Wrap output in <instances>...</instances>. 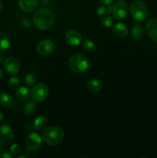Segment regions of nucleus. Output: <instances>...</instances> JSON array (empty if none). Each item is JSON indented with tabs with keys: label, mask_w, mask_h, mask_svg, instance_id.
Masks as SVG:
<instances>
[{
	"label": "nucleus",
	"mask_w": 157,
	"mask_h": 158,
	"mask_svg": "<svg viewBox=\"0 0 157 158\" xmlns=\"http://www.w3.org/2000/svg\"><path fill=\"white\" fill-rule=\"evenodd\" d=\"M35 27L40 30H47L52 27L55 23V15L51 9L41 8L35 11L32 18Z\"/></svg>",
	"instance_id": "obj_1"
},
{
	"label": "nucleus",
	"mask_w": 157,
	"mask_h": 158,
	"mask_svg": "<svg viewBox=\"0 0 157 158\" xmlns=\"http://www.w3.org/2000/svg\"><path fill=\"white\" fill-rule=\"evenodd\" d=\"M65 138V131L58 126L46 127L42 134V140L49 146H55L62 142Z\"/></svg>",
	"instance_id": "obj_2"
},
{
	"label": "nucleus",
	"mask_w": 157,
	"mask_h": 158,
	"mask_svg": "<svg viewBox=\"0 0 157 158\" xmlns=\"http://www.w3.org/2000/svg\"><path fill=\"white\" fill-rule=\"evenodd\" d=\"M68 66L72 72L75 73H83L89 69L90 62L88 57L83 54L75 53L69 57Z\"/></svg>",
	"instance_id": "obj_3"
},
{
	"label": "nucleus",
	"mask_w": 157,
	"mask_h": 158,
	"mask_svg": "<svg viewBox=\"0 0 157 158\" xmlns=\"http://www.w3.org/2000/svg\"><path fill=\"white\" fill-rule=\"evenodd\" d=\"M129 10L132 19L139 23L145 21L149 15V9H148L147 6L143 2H132L129 5Z\"/></svg>",
	"instance_id": "obj_4"
},
{
	"label": "nucleus",
	"mask_w": 157,
	"mask_h": 158,
	"mask_svg": "<svg viewBox=\"0 0 157 158\" xmlns=\"http://www.w3.org/2000/svg\"><path fill=\"white\" fill-rule=\"evenodd\" d=\"M30 95L35 102L40 103L44 101L49 95V87L45 83H38L33 86Z\"/></svg>",
	"instance_id": "obj_5"
},
{
	"label": "nucleus",
	"mask_w": 157,
	"mask_h": 158,
	"mask_svg": "<svg viewBox=\"0 0 157 158\" xmlns=\"http://www.w3.org/2000/svg\"><path fill=\"white\" fill-rule=\"evenodd\" d=\"M55 43L51 39H45L40 41L37 46L36 50L42 56H49L55 51Z\"/></svg>",
	"instance_id": "obj_6"
},
{
	"label": "nucleus",
	"mask_w": 157,
	"mask_h": 158,
	"mask_svg": "<svg viewBox=\"0 0 157 158\" xmlns=\"http://www.w3.org/2000/svg\"><path fill=\"white\" fill-rule=\"evenodd\" d=\"M42 144L41 136L35 132L29 134L26 139V147L29 151H36L39 149Z\"/></svg>",
	"instance_id": "obj_7"
},
{
	"label": "nucleus",
	"mask_w": 157,
	"mask_h": 158,
	"mask_svg": "<svg viewBox=\"0 0 157 158\" xmlns=\"http://www.w3.org/2000/svg\"><path fill=\"white\" fill-rule=\"evenodd\" d=\"M14 137L12 128L7 124L0 125V146L10 144Z\"/></svg>",
	"instance_id": "obj_8"
},
{
	"label": "nucleus",
	"mask_w": 157,
	"mask_h": 158,
	"mask_svg": "<svg viewBox=\"0 0 157 158\" xmlns=\"http://www.w3.org/2000/svg\"><path fill=\"white\" fill-rule=\"evenodd\" d=\"M112 15L114 19L123 20L126 19L128 14V6L124 1H119L112 7Z\"/></svg>",
	"instance_id": "obj_9"
},
{
	"label": "nucleus",
	"mask_w": 157,
	"mask_h": 158,
	"mask_svg": "<svg viewBox=\"0 0 157 158\" xmlns=\"http://www.w3.org/2000/svg\"><path fill=\"white\" fill-rule=\"evenodd\" d=\"M5 70L8 74L12 76L17 75L21 69V64L17 58L14 56L9 57L4 63Z\"/></svg>",
	"instance_id": "obj_10"
},
{
	"label": "nucleus",
	"mask_w": 157,
	"mask_h": 158,
	"mask_svg": "<svg viewBox=\"0 0 157 158\" xmlns=\"http://www.w3.org/2000/svg\"><path fill=\"white\" fill-rule=\"evenodd\" d=\"M65 40L71 47H77L82 43L83 37L78 31L75 29H70L66 32L65 35Z\"/></svg>",
	"instance_id": "obj_11"
},
{
	"label": "nucleus",
	"mask_w": 157,
	"mask_h": 158,
	"mask_svg": "<svg viewBox=\"0 0 157 158\" xmlns=\"http://www.w3.org/2000/svg\"><path fill=\"white\" fill-rule=\"evenodd\" d=\"M18 8L24 12H32L38 8V0H18Z\"/></svg>",
	"instance_id": "obj_12"
},
{
	"label": "nucleus",
	"mask_w": 157,
	"mask_h": 158,
	"mask_svg": "<svg viewBox=\"0 0 157 158\" xmlns=\"http://www.w3.org/2000/svg\"><path fill=\"white\" fill-rule=\"evenodd\" d=\"M146 32L149 38L157 43V18H152L146 23Z\"/></svg>",
	"instance_id": "obj_13"
},
{
	"label": "nucleus",
	"mask_w": 157,
	"mask_h": 158,
	"mask_svg": "<svg viewBox=\"0 0 157 158\" xmlns=\"http://www.w3.org/2000/svg\"><path fill=\"white\" fill-rule=\"evenodd\" d=\"M112 31H113L114 34L119 38H124V37L127 36L128 33H129V29H128L127 26L123 23H117L114 24L113 27H112Z\"/></svg>",
	"instance_id": "obj_14"
},
{
	"label": "nucleus",
	"mask_w": 157,
	"mask_h": 158,
	"mask_svg": "<svg viewBox=\"0 0 157 158\" xmlns=\"http://www.w3.org/2000/svg\"><path fill=\"white\" fill-rule=\"evenodd\" d=\"M48 125V119L47 117L43 115H40L37 117L34 120L33 122V128L36 131H44Z\"/></svg>",
	"instance_id": "obj_15"
},
{
	"label": "nucleus",
	"mask_w": 157,
	"mask_h": 158,
	"mask_svg": "<svg viewBox=\"0 0 157 158\" xmlns=\"http://www.w3.org/2000/svg\"><path fill=\"white\" fill-rule=\"evenodd\" d=\"M11 45V40L9 34L4 31L0 32V52H4L9 49Z\"/></svg>",
	"instance_id": "obj_16"
},
{
	"label": "nucleus",
	"mask_w": 157,
	"mask_h": 158,
	"mask_svg": "<svg viewBox=\"0 0 157 158\" xmlns=\"http://www.w3.org/2000/svg\"><path fill=\"white\" fill-rule=\"evenodd\" d=\"M86 87H87L88 90H89L90 92L98 93L103 88V84L100 80H97V79H92L86 83Z\"/></svg>",
	"instance_id": "obj_17"
},
{
	"label": "nucleus",
	"mask_w": 157,
	"mask_h": 158,
	"mask_svg": "<svg viewBox=\"0 0 157 158\" xmlns=\"http://www.w3.org/2000/svg\"><path fill=\"white\" fill-rule=\"evenodd\" d=\"M15 96H16L17 99L19 100L20 101H26L29 98L30 96V93H29V87L27 86H21L18 88L15 92Z\"/></svg>",
	"instance_id": "obj_18"
},
{
	"label": "nucleus",
	"mask_w": 157,
	"mask_h": 158,
	"mask_svg": "<svg viewBox=\"0 0 157 158\" xmlns=\"http://www.w3.org/2000/svg\"><path fill=\"white\" fill-rule=\"evenodd\" d=\"M131 34H132V36L134 39L139 40V39L143 38L144 36V28H143V26L141 24H135L132 26V30H131Z\"/></svg>",
	"instance_id": "obj_19"
},
{
	"label": "nucleus",
	"mask_w": 157,
	"mask_h": 158,
	"mask_svg": "<svg viewBox=\"0 0 157 158\" xmlns=\"http://www.w3.org/2000/svg\"><path fill=\"white\" fill-rule=\"evenodd\" d=\"M13 103L12 96L6 92H2L0 94V104L4 107H9Z\"/></svg>",
	"instance_id": "obj_20"
},
{
	"label": "nucleus",
	"mask_w": 157,
	"mask_h": 158,
	"mask_svg": "<svg viewBox=\"0 0 157 158\" xmlns=\"http://www.w3.org/2000/svg\"><path fill=\"white\" fill-rule=\"evenodd\" d=\"M112 7L113 6L112 5H109V7H106L105 5H103V6H99L98 9H96V14L98 15L99 17L100 18H103L105 17L106 15H110L112 12Z\"/></svg>",
	"instance_id": "obj_21"
},
{
	"label": "nucleus",
	"mask_w": 157,
	"mask_h": 158,
	"mask_svg": "<svg viewBox=\"0 0 157 158\" xmlns=\"http://www.w3.org/2000/svg\"><path fill=\"white\" fill-rule=\"evenodd\" d=\"M36 104L34 101H29L24 105L23 107V111H24L25 114L26 115H32L36 110Z\"/></svg>",
	"instance_id": "obj_22"
},
{
	"label": "nucleus",
	"mask_w": 157,
	"mask_h": 158,
	"mask_svg": "<svg viewBox=\"0 0 157 158\" xmlns=\"http://www.w3.org/2000/svg\"><path fill=\"white\" fill-rule=\"evenodd\" d=\"M23 83L27 87H32L35 83V77L32 73H27L24 77Z\"/></svg>",
	"instance_id": "obj_23"
},
{
	"label": "nucleus",
	"mask_w": 157,
	"mask_h": 158,
	"mask_svg": "<svg viewBox=\"0 0 157 158\" xmlns=\"http://www.w3.org/2000/svg\"><path fill=\"white\" fill-rule=\"evenodd\" d=\"M82 46H83V49L87 52H92L95 49V43L91 40H86L83 41L82 43Z\"/></svg>",
	"instance_id": "obj_24"
},
{
	"label": "nucleus",
	"mask_w": 157,
	"mask_h": 158,
	"mask_svg": "<svg viewBox=\"0 0 157 158\" xmlns=\"http://www.w3.org/2000/svg\"><path fill=\"white\" fill-rule=\"evenodd\" d=\"M114 18H112L110 15H107L103 17L101 22V25L104 28H109L113 25Z\"/></svg>",
	"instance_id": "obj_25"
},
{
	"label": "nucleus",
	"mask_w": 157,
	"mask_h": 158,
	"mask_svg": "<svg viewBox=\"0 0 157 158\" xmlns=\"http://www.w3.org/2000/svg\"><path fill=\"white\" fill-rule=\"evenodd\" d=\"M20 84V80L18 77H13L8 81V86L11 89H16Z\"/></svg>",
	"instance_id": "obj_26"
},
{
	"label": "nucleus",
	"mask_w": 157,
	"mask_h": 158,
	"mask_svg": "<svg viewBox=\"0 0 157 158\" xmlns=\"http://www.w3.org/2000/svg\"><path fill=\"white\" fill-rule=\"evenodd\" d=\"M9 151L12 153V155L17 156L20 154L21 152V148H20L19 145L17 144V143H13L10 146V148H9Z\"/></svg>",
	"instance_id": "obj_27"
},
{
	"label": "nucleus",
	"mask_w": 157,
	"mask_h": 158,
	"mask_svg": "<svg viewBox=\"0 0 157 158\" xmlns=\"http://www.w3.org/2000/svg\"><path fill=\"white\" fill-rule=\"evenodd\" d=\"M13 155L10 151H8L6 149H0V158H12Z\"/></svg>",
	"instance_id": "obj_28"
},
{
	"label": "nucleus",
	"mask_w": 157,
	"mask_h": 158,
	"mask_svg": "<svg viewBox=\"0 0 157 158\" xmlns=\"http://www.w3.org/2000/svg\"><path fill=\"white\" fill-rule=\"evenodd\" d=\"M32 127H31V125L30 124H25L24 125V127H23V130H24V131L25 132H26V133H29L30 132L31 133V131H32Z\"/></svg>",
	"instance_id": "obj_29"
},
{
	"label": "nucleus",
	"mask_w": 157,
	"mask_h": 158,
	"mask_svg": "<svg viewBox=\"0 0 157 158\" xmlns=\"http://www.w3.org/2000/svg\"><path fill=\"white\" fill-rule=\"evenodd\" d=\"M99 1L103 5H105V6H109V5L112 4L113 0H99Z\"/></svg>",
	"instance_id": "obj_30"
},
{
	"label": "nucleus",
	"mask_w": 157,
	"mask_h": 158,
	"mask_svg": "<svg viewBox=\"0 0 157 158\" xmlns=\"http://www.w3.org/2000/svg\"><path fill=\"white\" fill-rule=\"evenodd\" d=\"M3 118H4V114H3L2 111L0 110V123L3 120Z\"/></svg>",
	"instance_id": "obj_31"
},
{
	"label": "nucleus",
	"mask_w": 157,
	"mask_h": 158,
	"mask_svg": "<svg viewBox=\"0 0 157 158\" xmlns=\"http://www.w3.org/2000/svg\"><path fill=\"white\" fill-rule=\"evenodd\" d=\"M3 10V6H2V3L1 2V1H0V12H2Z\"/></svg>",
	"instance_id": "obj_32"
},
{
	"label": "nucleus",
	"mask_w": 157,
	"mask_h": 158,
	"mask_svg": "<svg viewBox=\"0 0 157 158\" xmlns=\"http://www.w3.org/2000/svg\"><path fill=\"white\" fill-rule=\"evenodd\" d=\"M2 77H3V72H2V70L1 68H0V80L2 78Z\"/></svg>",
	"instance_id": "obj_33"
}]
</instances>
